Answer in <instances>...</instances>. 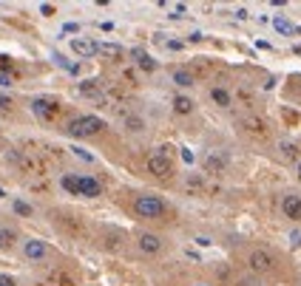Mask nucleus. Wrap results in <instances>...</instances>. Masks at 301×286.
<instances>
[{"label": "nucleus", "instance_id": "4", "mask_svg": "<svg viewBox=\"0 0 301 286\" xmlns=\"http://www.w3.org/2000/svg\"><path fill=\"white\" fill-rule=\"evenodd\" d=\"M248 264H250V269H253L256 275H264V272L273 269V255L264 252V250H253L250 252V258H248Z\"/></svg>", "mask_w": 301, "mask_h": 286}, {"label": "nucleus", "instance_id": "35", "mask_svg": "<svg viewBox=\"0 0 301 286\" xmlns=\"http://www.w3.org/2000/svg\"><path fill=\"white\" fill-rule=\"evenodd\" d=\"M3 196H6V193H3V190H0V199H3Z\"/></svg>", "mask_w": 301, "mask_h": 286}, {"label": "nucleus", "instance_id": "5", "mask_svg": "<svg viewBox=\"0 0 301 286\" xmlns=\"http://www.w3.org/2000/svg\"><path fill=\"white\" fill-rule=\"evenodd\" d=\"M71 51L77 54V57H82V60H91V57H97V54H100V45L94 43V40L74 37V40H71Z\"/></svg>", "mask_w": 301, "mask_h": 286}, {"label": "nucleus", "instance_id": "21", "mask_svg": "<svg viewBox=\"0 0 301 286\" xmlns=\"http://www.w3.org/2000/svg\"><path fill=\"white\" fill-rule=\"evenodd\" d=\"M128 125V130H134V133H140V130H145V122L140 119V116H131V119L125 122Z\"/></svg>", "mask_w": 301, "mask_h": 286}, {"label": "nucleus", "instance_id": "14", "mask_svg": "<svg viewBox=\"0 0 301 286\" xmlns=\"http://www.w3.org/2000/svg\"><path fill=\"white\" fill-rule=\"evenodd\" d=\"M273 28L278 31V34H301V28L292 26L290 20H284V17H276L273 20Z\"/></svg>", "mask_w": 301, "mask_h": 286}, {"label": "nucleus", "instance_id": "26", "mask_svg": "<svg viewBox=\"0 0 301 286\" xmlns=\"http://www.w3.org/2000/svg\"><path fill=\"white\" fill-rule=\"evenodd\" d=\"M40 11H43L46 17H52V14H54V6H52V3H43V6H40Z\"/></svg>", "mask_w": 301, "mask_h": 286}, {"label": "nucleus", "instance_id": "31", "mask_svg": "<svg viewBox=\"0 0 301 286\" xmlns=\"http://www.w3.org/2000/svg\"><path fill=\"white\" fill-rule=\"evenodd\" d=\"M9 105H12V99H9V96L0 94V108H9Z\"/></svg>", "mask_w": 301, "mask_h": 286}, {"label": "nucleus", "instance_id": "32", "mask_svg": "<svg viewBox=\"0 0 301 286\" xmlns=\"http://www.w3.org/2000/svg\"><path fill=\"white\" fill-rule=\"evenodd\" d=\"M168 48H170V51H179V48H182V43H176V40H170V43H168Z\"/></svg>", "mask_w": 301, "mask_h": 286}, {"label": "nucleus", "instance_id": "24", "mask_svg": "<svg viewBox=\"0 0 301 286\" xmlns=\"http://www.w3.org/2000/svg\"><path fill=\"white\" fill-rule=\"evenodd\" d=\"M239 286H262L256 278H239Z\"/></svg>", "mask_w": 301, "mask_h": 286}, {"label": "nucleus", "instance_id": "30", "mask_svg": "<svg viewBox=\"0 0 301 286\" xmlns=\"http://www.w3.org/2000/svg\"><path fill=\"white\" fill-rule=\"evenodd\" d=\"M196 244H199V247H210V238H204V235H199V238H196Z\"/></svg>", "mask_w": 301, "mask_h": 286}, {"label": "nucleus", "instance_id": "33", "mask_svg": "<svg viewBox=\"0 0 301 286\" xmlns=\"http://www.w3.org/2000/svg\"><path fill=\"white\" fill-rule=\"evenodd\" d=\"M296 54H301V45H296Z\"/></svg>", "mask_w": 301, "mask_h": 286}, {"label": "nucleus", "instance_id": "2", "mask_svg": "<svg viewBox=\"0 0 301 286\" xmlns=\"http://www.w3.org/2000/svg\"><path fill=\"white\" fill-rule=\"evenodd\" d=\"M134 210L142 218H160L165 213V201L160 196H140V199L134 201Z\"/></svg>", "mask_w": 301, "mask_h": 286}, {"label": "nucleus", "instance_id": "22", "mask_svg": "<svg viewBox=\"0 0 301 286\" xmlns=\"http://www.w3.org/2000/svg\"><path fill=\"white\" fill-rule=\"evenodd\" d=\"M77 31H80L77 23H66V26H62V34H77Z\"/></svg>", "mask_w": 301, "mask_h": 286}, {"label": "nucleus", "instance_id": "3", "mask_svg": "<svg viewBox=\"0 0 301 286\" xmlns=\"http://www.w3.org/2000/svg\"><path fill=\"white\" fill-rule=\"evenodd\" d=\"M148 170H150L154 176H162V179L174 173V165H170V148H168V145H165V148H160L154 156L148 159Z\"/></svg>", "mask_w": 301, "mask_h": 286}, {"label": "nucleus", "instance_id": "6", "mask_svg": "<svg viewBox=\"0 0 301 286\" xmlns=\"http://www.w3.org/2000/svg\"><path fill=\"white\" fill-rule=\"evenodd\" d=\"M23 255H26L28 261H43L46 255H48V244L40 241V238H28V241L23 244Z\"/></svg>", "mask_w": 301, "mask_h": 286}, {"label": "nucleus", "instance_id": "36", "mask_svg": "<svg viewBox=\"0 0 301 286\" xmlns=\"http://www.w3.org/2000/svg\"><path fill=\"white\" fill-rule=\"evenodd\" d=\"M199 286H202V284H199Z\"/></svg>", "mask_w": 301, "mask_h": 286}, {"label": "nucleus", "instance_id": "18", "mask_svg": "<svg viewBox=\"0 0 301 286\" xmlns=\"http://www.w3.org/2000/svg\"><path fill=\"white\" fill-rule=\"evenodd\" d=\"M222 167H224V159H219V156H208V159H204V170H208V173H219Z\"/></svg>", "mask_w": 301, "mask_h": 286}, {"label": "nucleus", "instance_id": "28", "mask_svg": "<svg viewBox=\"0 0 301 286\" xmlns=\"http://www.w3.org/2000/svg\"><path fill=\"white\" fill-rule=\"evenodd\" d=\"M12 85V77L9 74H0V88H9Z\"/></svg>", "mask_w": 301, "mask_h": 286}, {"label": "nucleus", "instance_id": "17", "mask_svg": "<svg viewBox=\"0 0 301 286\" xmlns=\"http://www.w3.org/2000/svg\"><path fill=\"white\" fill-rule=\"evenodd\" d=\"M174 82H176L179 88H190L196 79H194V74H190V71H174Z\"/></svg>", "mask_w": 301, "mask_h": 286}, {"label": "nucleus", "instance_id": "1", "mask_svg": "<svg viewBox=\"0 0 301 286\" xmlns=\"http://www.w3.org/2000/svg\"><path fill=\"white\" fill-rule=\"evenodd\" d=\"M106 128V122L100 119V116H77V119L68 122V128H66V133L74 139H86V136H94V133H100V130Z\"/></svg>", "mask_w": 301, "mask_h": 286}, {"label": "nucleus", "instance_id": "15", "mask_svg": "<svg viewBox=\"0 0 301 286\" xmlns=\"http://www.w3.org/2000/svg\"><path fill=\"white\" fill-rule=\"evenodd\" d=\"M14 241H18V233L9 227H0V250H9Z\"/></svg>", "mask_w": 301, "mask_h": 286}, {"label": "nucleus", "instance_id": "16", "mask_svg": "<svg viewBox=\"0 0 301 286\" xmlns=\"http://www.w3.org/2000/svg\"><path fill=\"white\" fill-rule=\"evenodd\" d=\"M210 99L219 105V108H228V105H230V94H228L224 88H213V91H210Z\"/></svg>", "mask_w": 301, "mask_h": 286}, {"label": "nucleus", "instance_id": "7", "mask_svg": "<svg viewBox=\"0 0 301 286\" xmlns=\"http://www.w3.org/2000/svg\"><path fill=\"white\" fill-rule=\"evenodd\" d=\"M136 247H140L145 255H156V252L162 250V238L154 233H142L140 238H136Z\"/></svg>", "mask_w": 301, "mask_h": 286}, {"label": "nucleus", "instance_id": "9", "mask_svg": "<svg viewBox=\"0 0 301 286\" xmlns=\"http://www.w3.org/2000/svg\"><path fill=\"white\" fill-rule=\"evenodd\" d=\"M100 193H102V187H100L97 179H91V176H80V196H86V199H97Z\"/></svg>", "mask_w": 301, "mask_h": 286}, {"label": "nucleus", "instance_id": "12", "mask_svg": "<svg viewBox=\"0 0 301 286\" xmlns=\"http://www.w3.org/2000/svg\"><path fill=\"white\" fill-rule=\"evenodd\" d=\"M194 108H196V105H194V99H190V96H182V94H179L176 99H174V111H176L179 116H188V113H194Z\"/></svg>", "mask_w": 301, "mask_h": 286}, {"label": "nucleus", "instance_id": "11", "mask_svg": "<svg viewBox=\"0 0 301 286\" xmlns=\"http://www.w3.org/2000/svg\"><path fill=\"white\" fill-rule=\"evenodd\" d=\"M32 111H34L40 119H48V116L54 113V99H43V96H40V99L32 102Z\"/></svg>", "mask_w": 301, "mask_h": 286}, {"label": "nucleus", "instance_id": "27", "mask_svg": "<svg viewBox=\"0 0 301 286\" xmlns=\"http://www.w3.org/2000/svg\"><path fill=\"white\" fill-rule=\"evenodd\" d=\"M282 153L284 156H296V145H282Z\"/></svg>", "mask_w": 301, "mask_h": 286}, {"label": "nucleus", "instance_id": "34", "mask_svg": "<svg viewBox=\"0 0 301 286\" xmlns=\"http://www.w3.org/2000/svg\"><path fill=\"white\" fill-rule=\"evenodd\" d=\"M298 179H301V162H298Z\"/></svg>", "mask_w": 301, "mask_h": 286}, {"label": "nucleus", "instance_id": "29", "mask_svg": "<svg viewBox=\"0 0 301 286\" xmlns=\"http://www.w3.org/2000/svg\"><path fill=\"white\" fill-rule=\"evenodd\" d=\"M182 159H185L188 165H190V162H194V153H190V150H185V148H182Z\"/></svg>", "mask_w": 301, "mask_h": 286}, {"label": "nucleus", "instance_id": "25", "mask_svg": "<svg viewBox=\"0 0 301 286\" xmlns=\"http://www.w3.org/2000/svg\"><path fill=\"white\" fill-rule=\"evenodd\" d=\"M71 150H74V153H77V156H80V159H86V162H91V159H94V156H91V153H86V150H82V148H71Z\"/></svg>", "mask_w": 301, "mask_h": 286}, {"label": "nucleus", "instance_id": "19", "mask_svg": "<svg viewBox=\"0 0 301 286\" xmlns=\"http://www.w3.org/2000/svg\"><path fill=\"white\" fill-rule=\"evenodd\" d=\"M12 207H14V213H18V216H32V213H34V210H32V204H26V201H14V204H12Z\"/></svg>", "mask_w": 301, "mask_h": 286}, {"label": "nucleus", "instance_id": "20", "mask_svg": "<svg viewBox=\"0 0 301 286\" xmlns=\"http://www.w3.org/2000/svg\"><path fill=\"white\" fill-rule=\"evenodd\" d=\"M80 94H86V96H100V88L94 85V82H80Z\"/></svg>", "mask_w": 301, "mask_h": 286}, {"label": "nucleus", "instance_id": "23", "mask_svg": "<svg viewBox=\"0 0 301 286\" xmlns=\"http://www.w3.org/2000/svg\"><path fill=\"white\" fill-rule=\"evenodd\" d=\"M0 286H18V281L12 275H0Z\"/></svg>", "mask_w": 301, "mask_h": 286}, {"label": "nucleus", "instance_id": "10", "mask_svg": "<svg viewBox=\"0 0 301 286\" xmlns=\"http://www.w3.org/2000/svg\"><path fill=\"white\" fill-rule=\"evenodd\" d=\"M134 60H136V65H140L142 71H156V60H154V57H150L148 51H142V48H134Z\"/></svg>", "mask_w": 301, "mask_h": 286}, {"label": "nucleus", "instance_id": "13", "mask_svg": "<svg viewBox=\"0 0 301 286\" xmlns=\"http://www.w3.org/2000/svg\"><path fill=\"white\" fill-rule=\"evenodd\" d=\"M60 184H62V190H66V193H71V196H80V176L66 173V176L60 179Z\"/></svg>", "mask_w": 301, "mask_h": 286}, {"label": "nucleus", "instance_id": "8", "mask_svg": "<svg viewBox=\"0 0 301 286\" xmlns=\"http://www.w3.org/2000/svg\"><path fill=\"white\" fill-rule=\"evenodd\" d=\"M282 213H284V218H290V221H301V196H284Z\"/></svg>", "mask_w": 301, "mask_h": 286}]
</instances>
